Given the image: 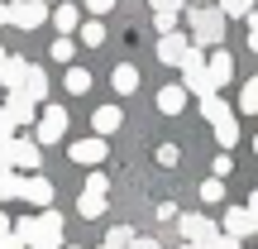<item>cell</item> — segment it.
<instances>
[{
    "label": "cell",
    "instance_id": "bcb514c9",
    "mask_svg": "<svg viewBox=\"0 0 258 249\" xmlns=\"http://www.w3.org/2000/svg\"><path fill=\"white\" fill-rule=\"evenodd\" d=\"M43 5H48V0H43Z\"/></svg>",
    "mask_w": 258,
    "mask_h": 249
},
{
    "label": "cell",
    "instance_id": "277c9868",
    "mask_svg": "<svg viewBox=\"0 0 258 249\" xmlns=\"http://www.w3.org/2000/svg\"><path fill=\"white\" fill-rule=\"evenodd\" d=\"M110 206V182H105V173H91L82 187V202H77V211L86 216V221H96V216Z\"/></svg>",
    "mask_w": 258,
    "mask_h": 249
},
{
    "label": "cell",
    "instance_id": "ffe728a7",
    "mask_svg": "<svg viewBox=\"0 0 258 249\" xmlns=\"http://www.w3.org/2000/svg\"><path fill=\"white\" fill-rule=\"evenodd\" d=\"M24 58H5V67H0V86L5 91H19V82H24Z\"/></svg>",
    "mask_w": 258,
    "mask_h": 249
},
{
    "label": "cell",
    "instance_id": "8fae6325",
    "mask_svg": "<svg viewBox=\"0 0 258 249\" xmlns=\"http://www.w3.org/2000/svg\"><path fill=\"white\" fill-rule=\"evenodd\" d=\"M24 202L38 206V211H48V206H53V182H48L43 173H29L24 177Z\"/></svg>",
    "mask_w": 258,
    "mask_h": 249
},
{
    "label": "cell",
    "instance_id": "d590c367",
    "mask_svg": "<svg viewBox=\"0 0 258 249\" xmlns=\"http://www.w3.org/2000/svg\"><path fill=\"white\" fill-rule=\"evenodd\" d=\"M0 139H15V120H10L5 106H0Z\"/></svg>",
    "mask_w": 258,
    "mask_h": 249
},
{
    "label": "cell",
    "instance_id": "9c48e42d",
    "mask_svg": "<svg viewBox=\"0 0 258 249\" xmlns=\"http://www.w3.org/2000/svg\"><path fill=\"white\" fill-rule=\"evenodd\" d=\"M67 154H72V163L96 168V163H105V154H110V148H105V139H101V134H91V139H77V144L67 148Z\"/></svg>",
    "mask_w": 258,
    "mask_h": 249
},
{
    "label": "cell",
    "instance_id": "1f68e13d",
    "mask_svg": "<svg viewBox=\"0 0 258 249\" xmlns=\"http://www.w3.org/2000/svg\"><path fill=\"white\" fill-rule=\"evenodd\" d=\"M148 5H153V15H182L186 0H148Z\"/></svg>",
    "mask_w": 258,
    "mask_h": 249
},
{
    "label": "cell",
    "instance_id": "d6986e66",
    "mask_svg": "<svg viewBox=\"0 0 258 249\" xmlns=\"http://www.w3.org/2000/svg\"><path fill=\"white\" fill-rule=\"evenodd\" d=\"M182 106H186V86H163L158 91V111L163 115H182Z\"/></svg>",
    "mask_w": 258,
    "mask_h": 249
},
{
    "label": "cell",
    "instance_id": "ba28073f",
    "mask_svg": "<svg viewBox=\"0 0 258 249\" xmlns=\"http://www.w3.org/2000/svg\"><path fill=\"white\" fill-rule=\"evenodd\" d=\"M186 53H191V38H186V34H163V38H158V63L182 67Z\"/></svg>",
    "mask_w": 258,
    "mask_h": 249
},
{
    "label": "cell",
    "instance_id": "836d02e7",
    "mask_svg": "<svg viewBox=\"0 0 258 249\" xmlns=\"http://www.w3.org/2000/svg\"><path fill=\"white\" fill-rule=\"evenodd\" d=\"M0 173H15V154H10V139H0Z\"/></svg>",
    "mask_w": 258,
    "mask_h": 249
},
{
    "label": "cell",
    "instance_id": "f546056e",
    "mask_svg": "<svg viewBox=\"0 0 258 249\" xmlns=\"http://www.w3.org/2000/svg\"><path fill=\"white\" fill-rule=\"evenodd\" d=\"M129 240H134V230H129V225H115V230L105 235V244H110V249H129Z\"/></svg>",
    "mask_w": 258,
    "mask_h": 249
},
{
    "label": "cell",
    "instance_id": "7402d4cb",
    "mask_svg": "<svg viewBox=\"0 0 258 249\" xmlns=\"http://www.w3.org/2000/svg\"><path fill=\"white\" fill-rule=\"evenodd\" d=\"M215 139H220V148H234V144H239V120H234V115L215 120Z\"/></svg>",
    "mask_w": 258,
    "mask_h": 249
},
{
    "label": "cell",
    "instance_id": "60d3db41",
    "mask_svg": "<svg viewBox=\"0 0 258 249\" xmlns=\"http://www.w3.org/2000/svg\"><path fill=\"white\" fill-rule=\"evenodd\" d=\"M129 249H158L153 240H139V235H134V240H129Z\"/></svg>",
    "mask_w": 258,
    "mask_h": 249
},
{
    "label": "cell",
    "instance_id": "7c38bea8",
    "mask_svg": "<svg viewBox=\"0 0 258 249\" xmlns=\"http://www.w3.org/2000/svg\"><path fill=\"white\" fill-rule=\"evenodd\" d=\"M19 96H29L34 106H48V77H43V67H34V63L24 67V82H19Z\"/></svg>",
    "mask_w": 258,
    "mask_h": 249
},
{
    "label": "cell",
    "instance_id": "9a60e30c",
    "mask_svg": "<svg viewBox=\"0 0 258 249\" xmlns=\"http://www.w3.org/2000/svg\"><path fill=\"white\" fill-rule=\"evenodd\" d=\"M5 111H10V120H15V129H19V125H34V120H38V106L29 101V96H19V91H10Z\"/></svg>",
    "mask_w": 258,
    "mask_h": 249
},
{
    "label": "cell",
    "instance_id": "f6af8a7d",
    "mask_svg": "<svg viewBox=\"0 0 258 249\" xmlns=\"http://www.w3.org/2000/svg\"><path fill=\"white\" fill-rule=\"evenodd\" d=\"M253 154H258V134H253Z\"/></svg>",
    "mask_w": 258,
    "mask_h": 249
},
{
    "label": "cell",
    "instance_id": "f1b7e54d",
    "mask_svg": "<svg viewBox=\"0 0 258 249\" xmlns=\"http://www.w3.org/2000/svg\"><path fill=\"white\" fill-rule=\"evenodd\" d=\"M215 10H220L225 19H230V15H244V19H249V15H253V0H220Z\"/></svg>",
    "mask_w": 258,
    "mask_h": 249
},
{
    "label": "cell",
    "instance_id": "2e32d148",
    "mask_svg": "<svg viewBox=\"0 0 258 249\" xmlns=\"http://www.w3.org/2000/svg\"><path fill=\"white\" fill-rule=\"evenodd\" d=\"M124 125V111H120V106H101V111H91V129H96V134H115V129H120Z\"/></svg>",
    "mask_w": 258,
    "mask_h": 249
},
{
    "label": "cell",
    "instance_id": "52a82bcc",
    "mask_svg": "<svg viewBox=\"0 0 258 249\" xmlns=\"http://www.w3.org/2000/svg\"><path fill=\"white\" fill-rule=\"evenodd\" d=\"M43 19H48L43 0H15V5H10V24H19V29H38Z\"/></svg>",
    "mask_w": 258,
    "mask_h": 249
},
{
    "label": "cell",
    "instance_id": "484cf974",
    "mask_svg": "<svg viewBox=\"0 0 258 249\" xmlns=\"http://www.w3.org/2000/svg\"><path fill=\"white\" fill-rule=\"evenodd\" d=\"M201 202L206 206H220L225 202V182H220V177H206V182H201Z\"/></svg>",
    "mask_w": 258,
    "mask_h": 249
},
{
    "label": "cell",
    "instance_id": "d4e9b609",
    "mask_svg": "<svg viewBox=\"0 0 258 249\" xmlns=\"http://www.w3.org/2000/svg\"><path fill=\"white\" fill-rule=\"evenodd\" d=\"M201 115H206V120L215 125V120H225V115H234V111H230V106L220 101V96H201Z\"/></svg>",
    "mask_w": 258,
    "mask_h": 249
},
{
    "label": "cell",
    "instance_id": "5b68a950",
    "mask_svg": "<svg viewBox=\"0 0 258 249\" xmlns=\"http://www.w3.org/2000/svg\"><path fill=\"white\" fill-rule=\"evenodd\" d=\"M34 125H38V139H34L38 148H43V144H62V134H67V111H62V106H43Z\"/></svg>",
    "mask_w": 258,
    "mask_h": 249
},
{
    "label": "cell",
    "instance_id": "4dcf8cb0",
    "mask_svg": "<svg viewBox=\"0 0 258 249\" xmlns=\"http://www.w3.org/2000/svg\"><path fill=\"white\" fill-rule=\"evenodd\" d=\"M230 173H234V158H230V154H215V163H211V177H220V182H225Z\"/></svg>",
    "mask_w": 258,
    "mask_h": 249
},
{
    "label": "cell",
    "instance_id": "e0dca14e",
    "mask_svg": "<svg viewBox=\"0 0 258 249\" xmlns=\"http://www.w3.org/2000/svg\"><path fill=\"white\" fill-rule=\"evenodd\" d=\"M253 230H258V221H253L249 211H244V206H234V211L225 216V235H234V240H249Z\"/></svg>",
    "mask_w": 258,
    "mask_h": 249
},
{
    "label": "cell",
    "instance_id": "e575fe53",
    "mask_svg": "<svg viewBox=\"0 0 258 249\" xmlns=\"http://www.w3.org/2000/svg\"><path fill=\"white\" fill-rule=\"evenodd\" d=\"M153 24H158V34H177V15H153Z\"/></svg>",
    "mask_w": 258,
    "mask_h": 249
},
{
    "label": "cell",
    "instance_id": "7bdbcfd3",
    "mask_svg": "<svg viewBox=\"0 0 258 249\" xmlns=\"http://www.w3.org/2000/svg\"><path fill=\"white\" fill-rule=\"evenodd\" d=\"M191 249H215V244H211V240H201V244H191Z\"/></svg>",
    "mask_w": 258,
    "mask_h": 249
},
{
    "label": "cell",
    "instance_id": "ac0fdd59",
    "mask_svg": "<svg viewBox=\"0 0 258 249\" xmlns=\"http://www.w3.org/2000/svg\"><path fill=\"white\" fill-rule=\"evenodd\" d=\"M110 86H115L120 96H134V91H139V67H134V63H120V67L110 72Z\"/></svg>",
    "mask_w": 258,
    "mask_h": 249
},
{
    "label": "cell",
    "instance_id": "4316f807",
    "mask_svg": "<svg viewBox=\"0 0 258 249\" xmlns=\"http://www.w3.org/2000/svg\"><path fill=\"white\" fill-rule=\"evenodd\" d=\"M239 111H244V115L258 111V77H249V82H244V91H239Z\"/></svg>",
    "mask_w": 258,
    "mask_h": 249
},
{
    "label": "cell",
    "instance_id": "ee69618b",
    "mask_svg": "<svg viewBox=\"0 0 258 249\" xmlns=\"http://www.w3.org/2000/svg\"><path fill=\"white\" fill-rule=\"evenodd\" d=\"M5 58H10V53H5V48H0V67H5Z\"/></svg>",
    "mask_w": 258,
    "mask_h": 249
},
{
    "label": "cell",
    "instance_id": "b9f144b4",
    "mask_svg": "<svg viewBox=\"0 0 258 249\" xmlns=\"http://www.w3.org/2000/svg\"><path fill=\"white\" fill-rule=\"evenodd\" d=\"M0 24H10V5H0Z\"/></svg>",
    "mask_w": 258,
    "mask_h": 249
},
{
    "label": "cell",
    "instance_id": "f35d334b",
    "mask_svg": "<svg viewBox=\"0 0 258 249\" xmlns=\"http://www.w3.org/2000/svg\"><path fill=\"white\" fill-rule=\"evenodd\" d=\"M249 48H253V53H258V10H253V15H249Z\"/></svg>",
    "mask_w": 258,
    "mask_h": 249
},
{
    "label": "cell",
    "instance_id": "8992f818",
    "mask_svg": "<svg viewBox=\"0 0 258 249\" xmlns=\"http://www.w3.org/2000/svg\"><path fill=\"white\" fill-rule=\"evenodd\" d=\"M10 154H15V173H38L43 168V148L34 139H10Z\"/></svg>",
    "mask_w": 258,
    "mask_h": 249
},
{
    "label": "cell",
    "instance_id": "603a6c76",
    "mask_svg": "<svg viewBox=\"0 0 258 249\" xmlns=\"http://www.w3.org/2000/svg\"><path fill=\"white\" fill-rule=\"evenodd\" d=\"M62 86L72 96H82V91H91V72H86V67H67V77H62Z\"/></svg>",
    "mask_w": 258,
    "mask_h": 249
},
{
    "label": "cell",
    "instance_id": "74e56055",
    "mask_svg": "<svg viewBox=\"0 0 258 249\" xmlns=\"http://www.w3.org/2000/svg\"><path fill=\"white\" fill-rule=\"evenodd\" d=\"M211 244H215V249H239V240H234V235H211Z\"/></svg>",
    "mask_w": 258,
    "mask_h": 249
},
{
    "label": "cell",
    "instance_id": "d6a6232c",
    "mask_svg": "<svg viewBox=\"0 0 258 249\" xmlns=\"http://www.w3.org/2000/svg\"><path fill=\"white\" fill-rule=\"evenodd\" d=\"M158 163H163V168H177V163H182V148H177V144H163V148H158Z\"/></svg>",
    "mask_w": 258,
    "mask_h": 249
},
{
    "label": "cell",
    "instance_id": "3957f363",
    "mask_svg": "<svg viewBox=\"0 0 258 249\" xmlns=\"http://www.w3.org/2000/svg\"><path fill=\"white\" fill-rule=\"evenodd\" d=\"M182 86L191 96H215L211 77H206V48H191V53L182 58Z\"/></svg>",
    "mask_w": 258,
    "mask_h": 249
},
{
    "label": "cell",
    "instance_id": "30bf717a",
    "mask_svg": "<svg viewBox=\"0 0 258 249\" xmlns=\"http://www.w3.org/2000/svg\"><path fill=\"white\" fill-rule=\"evenodd\" d=\"M206 77H211V86L220 91V86L234 77V58L225 53V48H211V53H206Z\"/></svg>",
    "mask_w": 258,
    "mask_h": 249
},
{
    "label": "cell",
    "instance_id": "5bb4252c",
    "mask_svg": "<svg viewBox=\"0 0 258 249\" xmlns=\"http://www.w3.org/2000/svg\"><path fill=\"white\" fill-rule=\"evenodd\" d=\"M48 19H53V29L62 38H72L77 29H82V10H77V5H53V10H48Z\"/></svg>",
    "mask_w": 258,
    "mask_h": 249
},
{
    "label": "cell",
    "instance_id": "8d00e7d4",
    "mask_svg": "<svg viewBox=\"0 0 258 249\" xmlns=\"http://www.w3.org/2000/svg\"><path fill=\"white\" fill-rule=\"evenodd\" d=\"M86 10H91V15H110L115 0H86Z\"/></svg>",
    "mask_w": 258,
    "mask_h": 249
},
{
    "label": "cell",
    "instance_id": "ab89813d",
    "mask_svg": "<svg viewBox=\"0 0 258 249\" xmlns=\"http://www.w3.org/2000/svg\"><path fill=\"white\" fill-rule=\"evenodd\" d=\"M244 211H249V216H253V221H258V187H253V192H249V206H244Z\"/></svg>",
    "mask_w": 258,
    "mask_h": 249
},
{
    "label": "cell",
    "instance_id": "6da1fadb",
    "mask_svg": "<svg viewBox=\"0 0 258 249\" xmlns=\"http://www.w3.org/2000/svg\"><path fill=\"white\" fill-rule=\"evenodd\" d=\"M15 240L19 249H62V211H38V216H24L15 221Z\"/></svg>",
    "mask_w": 258,
    "mask_h": 249
},
{
    "label": "cell",
    "instance_id": "44dd1931",
    "mask_svg": "<svg viewBox=\"0 0 258 249\" xmlns=\"http://www.w3.org/2000/svg\"><path fill=\"white\" fill-rule=\"evenodd\" d=\"M24 196V173H0V202H19Z\"/></svg>",
    "mask_w": 258,
    "mask_h": 249
},
{
    "label": "cell",
    "instance_id": "cb8c5ba5",
    "mask_svg": "<svg viewBox=\"0 0 258 249\" xmlns=\"http://www.w3.org/2000/svg\"><path fill=\"white\" fill-rule=\"evenodd\" d=\"M77 38H82L86 48H101L105 43V24H101V19H86V24L77 29Z\"/></svg>",
    "mask_w": 258,
    "mask_h": 249
},
{
    "label": "cell",
    "instance_id": "4fadbf2b",
    "mask_svg": "<svg viewBox=\"0 0 258 249\" xmlns=\"http://www.w3.org/2000/svg\"><path fill=\"white\" fill-rule=\"evenodd\" d=\"M177 235H182L186 244H201V240L215 235V225L206 221V216H177Z\"/></svg>",
    "mask_w": 258,
    "mask_h": 249
},
{
    "label": "cell",
    "instance_id": "83f0119b",
    "mask_svg": "<svg viewBox=\"0 0 258 249\" xmlns=\"http://www.w3.org/2000/svg\"><path fill=\"white\" fill-rule=\"evenodd\" d=\"M48 53H53V63H72V58H77V43H72V38H62V34H57Z\"/></svg>",
    "mask_w": 258,
    "mask_h": 249
},
{
    "label": "cell",
    "instance_id": "7a4b0ae2",
    "mask_svg": "<svg viewBox=\"0 0 258 249\" xmlns=\"http://www.w3.org/2000/svg\"><path fill=\"white\" fill-rule=\"evenodd\" d=\"M186 24H191V48H206V53H211V48H220V38H225V15L215 5H191L186 10Z\"/></svg>",
    "mask_w": 258,
    "mask_h": 249
}]
</instances>
